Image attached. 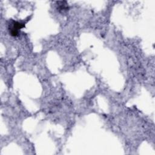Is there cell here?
I'll list each match as a JSON object with an SVG mask.
<instances>
[{"instance_id": "1", "label": "cell", "mask_w": 155, "mask_h": 155, "mask_svg": "<svg viewBox=\"0 0 155 155\" xmlns=\"http://www.w3.org/2000/svg\"><path fill=\"white\" fill-rule=\"evenodd\" d=\"M11 24H12V27L10 28H9V30H10V34L13 36H17L18 35L19 30L24 27V26H25L24 24L20 23V22H16V21L13 22V23Z\"/></svg>"}]
</instances>
